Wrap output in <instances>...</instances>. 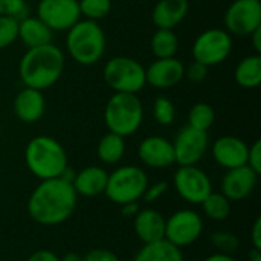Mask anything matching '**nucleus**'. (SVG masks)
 <instances>
[{"mask_svg":"<svg viewBox=\"0 0 261 261\" xmlns=\"http://www.w3.org/2000/svg\"><path fill=\"white\" fill-rule=\"evenodd\" d=\"M76 196L72 184L61 177L41 180L29 196L28 213L40 225H60L73 214Z\"/></svg>","mask_w":261,"mask_h":261,"instance_id":"obj_1","label":"nucleus"},{"mask_svg":"<svg viewBox=\"0 0 261 261\" xmlns=\"http://www.w3.org/2000/svg\"><path fill=\"white\" fill-rule=\"evenodd\" d=\"M64 54L54 43L31 47L18 63V75L24 87L46 90L52 87L64 72Z\"/></svg>","mask_w":261,"mask_h":261,"instance_id":"obj_2","label":"nucleus"},{"mask_svg":"<svg viewBox=\"0 0 261 261\" xmlns=\"http://www.w3.org/2000/svg\"><path fill=\"white\" fill-rule=\"evenodd\" d=\"M24 162L35 177L46 180L63 174L67 168V154L57 139L41 135L28 142L24 150Z\"/></svg>","mask_w":261,"mask_h":261,"instance_id":"obj_3","label":"nucleus"},{"mask_svg":"<svg viewBox=\"0 0 261 261\" xmlns=\"http://www.w3.org/2000/svg\"><path fill=\"white\" fill-rule=\"evenodd\" d=\"M66 49L73 61L81 66L96 64L106 52V34L98 21L78 20L66 35Z\"/></svg>","mask_w":261,"mask_h":261,"instance_id":"obj_4","label":"nucleus"},{"mask_svg":"<svg viewBox=\"0 0 261 261\" xmlns=\"http://www.w3.org/2000/svg\"><path fill=\"white\" fill-rule=\"evenodd\" d=\"M144 121V104L136 93H113L106 104L104 122L110 133L135 135Z\"/></svg>","mask_w":261,"mask_h":261,"instance_id":"obj_5","label":"nucleus"},{"mask_svg":"<svg viewBox=\"0 0 261 261\" xmlns=\"http://www.w3.org/2000/svg\"><path fill=\"white\" fill-rule=\"evenodd\" d=\"M106 84L115 93H136L141 92L145 84V67L130 57H113L110 58L102 70Z\"/></svg>","mask_w":261,"mask_h":261,"instance_id":"obj_6","label":"nucleus"},{"mask_svg":"<svg viewBox=\"0 0 261 261\" xmlns=\"http://www.w3.org/2000/svg\"><path fill=\"white\" fill-rule=\"evenodd\" d=\"M148 187L145 171L136 165H124L116 168L107 177L104 194L118 205L138 202Z\"/></svg>","mask_w":261,"mask_h":261,"instance_id":"obj_7","label":"nucleus"},{"mask_svg":"<svg viewBox=\"0 0 261 261\" xmlns=\"http://www.w3.org/2000/svg\"><path fill=\"white\" fill-rule=\"evenodd\" d=\"M232 50V35L220 28H211L199 34L193 43V58L208 67L222 64Z\"/></svg>","mask_w":261,"mask_h":261,"instance_id":"obj_8","label":"nucleus"},{"mask_svg":"<svg viewBox=\"0 0 261 261\" xmlns=\"http://www.w3.org/2000/svg\"><path fill=\"white\" fill-rule=\"evenodd\" d=\"M203 231V220L199 213L193 210H180L173 213L165 220V239L176 248L190 246L200 237Z\"/></svg>","mask_w":261,"mask_h":261,"instance_id":"obj_9","label":"nucleus"},{"mask_svg":"<svg viewBox=\"0 0 261 261\" xmlns=\"http://www.w3.org/2000/svg\"><path fill=\"white\" fill-rule=\"evenodd\" d=\"M225 31L236 37H249L261 26L260 0H234L223 17Z\"/></svg>","mask_w":261,"mask_h":261,"instance_id":"obj_10","label":"nucleus"},{"mask_svg":"<svg viewBox=\"0 0 261 261\" xmlns=\"http://www.w3.org/2000/svg\"><path fill=\"white\" fill-rule=\"evenodd\" d=\"M37 17L52 32H63L81 20V12L78 0H40Z\"/></svg>","mask_w":261,"mask_h":261,"instance_id":"obj_11","label":"nucleus"},{"mask_svg":"<svg viewBox=\"0 0 261 261\" xmlns=\"http://www.w3.org/2000/svg\"><path fill=\"white\" fill-rule=\"evenodd\" d=\"M171 144L174 150V164H177L179 167L196 165L205 156L210 138L208 132L193 128L187 124L177 132Z\"/></svg>","mask_w":261,"mask_h":261,"instance_id":"obj_12","label":"nucleus"},{"mask_svg":"<svg viewBox=\"0 0 261 261\" xmlns=\"http://www.w3.org/2000/svg\"><path fill=\"white\" fill-rule=\"evenodd\" d=\"M174 188L179 196L194 205H200L205 197L213 191L208 174L196 165L179 167L174 173Z\"/></svg>","mask_w":261,"mask_h":261,"instance_id":"obj_13","label":"nucleus"},{"mask_svg":"<svg viewBox=\"0 0 261 261\" xmlns=\"http://www.w3.org/2000/svg\"><path fill=\"white\" fill-rule=\"evenodd\" d=\"M185 76V66L176 57L156 58L147 69V83L156 89H171L177 86Z\"/></svg>","mask_w":261,"mask_h":261,"instance_id":"obj_14","label":"nucleus"},{"mask_svg":"<svg viewBox=\"0 0 261 261\" xmlns=\"http://www.w3.org/2000/svg\"><path fill=\"white\" fill-rule=\"evenodd\" d=\"M257 179L258 174L248 165L231 168L222 179V194L228 200H243L254 191Z\"/></svg>","mask_w":261,"mask_h":261,"instance_id":"obj_15","label":"nucleus"},{"mask_svg":"<svg viewBox=\"0 0 261 261\" xmlns=\"http://www.w3.org/2000/svg\"><path fill=\"white\" fill-rule=\"evenodd\" d=\"M248 150L249 147L246 145V142L232 135L222 136L216 139V142L213 144L214 161L226 170L246 165Z\"/></svg>","mask_w":261,"mask_h":261,"instance_id":"obj_16","label":"nucleus"},{"mask_svg":"<svg viewBox=\"0 0 261 261\" xmlns=\"http://www.w3.org/2000/svg\"><path fill=\"white\" fill-rule=\"evenodd\" d=\"M141 162L150 168H167L174 164V150L171 141L162 136H148L142 139L138 148Z\"/></svg>","mask_w":261,"mask_h":261,"instance_id":"obj_17","label":"nucleus"},{"mask_svg":"<svg viewBox=\"0 0 261 261\" xmlns=\"http://www.w3.org/2000/svg\"><path fill=\"white\" fill-rule=\"evenodd\" d=\"M46 99L41 90L23 87L14 98V113L24 124H34L44 115Z\"/></svg>","mask_w":261,"mask_h":261,"instance_id":"obj_18","label":"nucleus"},{"mask_svg":"<svg viewBox=\"0 0 261 261\" xmlns=\"http://www.w3.org/2000/svg\"><path fill=\"white\" fill-rule=\"evenodd\" d=\"M190 11L188 0H158L151 11V20L158 29H174Z\"/></svg>","mask_w":261,"mask_h":261,"instance_id":"obj_19","label":"nucleus"},{"mask_svg":"<svg viewBox=\"0 0 261 261\" xmlns=\"http://www.w3.org/2000/svg\"><path fill=\"white\" fill-rule=\"evenodd\" d=\"M133 225H135L136 236L144 245L161 242L165 239V219L156 210L147 208L138 211Z\"/></svg>","mask_w":261,"mask_h":261,"instance_id":"obj_20","label":"nucleus"},{"mask_svg":"<svg viewBox=\"0 0 261 261\" xmlns=\"http://www.w3.org/2000/svg\"><path fill=\"white\" fill-rule=\"evenodd\" d=\"M109 173L102 167H86L75 174L72 187L76 194L84 197H95L106 191Z\"/></svg>","mask_w":261,"mask_h":261,"instance_id":"obj_21","label":"nucleus"},{"mask_svg":"<svg viewBox=\"0 0 261 261\" xmlns=\"http://www.w3.org/2000/svg\"><path fill=\"white\" fill-rule=\"evenodd\" d=\"M54 32L35 15H28L23 20L18 21L17 28V38L21 40V43L31 49V47H38L52 43Z\"/></svg>","mask_w":261,"mask_h":261,"instance_id":"obj_22","label":"nucleus"},{"mask_svg":"<svg viewBox=\"0 0 261 261\" xmlns=\"http://www.w3.org/2000/svg\"><path fill=\"white\" fill-rule=\"evenodd\" d=\"M234 78L243 89H257L261 83V55L252 54L240 60Z\"/></svg>","mask_w":261,"mask_h":261,"instance_id":"obj_23","label":"nucleus"},{"mask_svg":"<svg viewBox=\"0 0 261 261\" xmlns=\"http://www.w3.org/2000/svg\"><path fill=\"white\" fill-rule=\"evenodd\" d=\"M133 261H184V255L179 248L167 240H161L144 245Z\"/></svg>","mask_w":261,"mask_h":261,"instance_id":"obj_24","label":"nucleus"},{"mask_svg":"<svg viewBox=\"0 0 261 261\" xmlns=\"http://www.w3.org/2000/svg\"><path fill=\"white\" fill-rule=\"evenodd\" d=\"M125 153V141L122 136L115 135V133H107L104 135L96 147V156L101 162L104 164H118Z\"/></svg>","mask_w":261,"mask_h":261,"instance_id":"obj_25","label":"nucleus"},{"mask_svg":"<svg viewBox=\"0 0 261 261\" xmlns=\"http://www.w3.org/2000/svg\"><path fill=\"white\" fill-rule=\"evenodd\" d=\"M151 52L156 58L176 57L179 49V40L173 29H156L150 41Z\"/></svg>","mask_w":261,"mask_h":261,"instance_id":"obj_26","label":"nucleus"},{"mask_svg":"<svg viewBox=\"0 0 261 261\" xmlns=\"http://www.w3.org/2000/svg\"><path fill=\"white\" fill-rule=\"evenodd\" d=\"M200 205L205 216L213 220H225L231 214V200H228L222 193L211 191Z\"/></svg>","mask_w":261,"mask_h":261,"instance_id":"obj_27","label":"nucleus"},{"mask_svg":"<svg viewBox=\"0 0 261 261\" xmlns=\"http://www.w3.org/2000/svg\"><path fill=\"white\" fill-rule=\"evenodd\" d=\"M216 121V112L208 102H196L188 113V125L202 132H208Z\"/></svg>","mask_w":261,"mask_h":261,"instance_id":"obj_28","label":"nucleus"},{"mask_svg":"<svg viewBox=\"0 0 261 261\" xmlns=\"http://www.w3.org/2000/svg\"><path fill=\"white\" fill-rule=\"evenodd\" d=\"M81 17L98 21L112 11V0H78Z\"/></svg>","mask_w":261,"mask_h":261,"instance_id":"obj_29","label":"nucleus"},{"mask_svg":"<svg viewBox=\"0 0 261 261\" xmlns=\"http://www.w3.org/2000/svg\"><path fill=\"white\" fill-rule=\"evenodd\" d=\"M153 116L159 125H171L176 119V107L167 96L156 98L153 104Z\"/></svg>","mask_w":261,"mask_h":261,"instance_id":"obj_30","label":"nucleus"},{"mask_svg":"<svg viewBox=\"0 0 261 261\" xmlns=\"http://www.w3.org/2000/svg\"><path fill=\"white\" fill-rule=\"evenodd\" d=\"M0 15L20 21L29 15V5L26 0H0Z\"/></svg>","mask_w":261,"mask_h":261,"instance_id":"obj_31","label":"nucleus"},{"mask_svg":"<svg viewBox=\"0 0 261 261\" xmlns=\"http://www.w3.org/2000/svg\"><path fill=\"white\" fill-rule=\"evenodd\" d=\"M211 243L214 245V248L222 252V254H232L234 251H237L239 248V240L234 234L226 232V231H219L214 232L211 236Z\"/></svg>","mask_w":261,"mask_h":261,"instance_id":"obj_32","label":"nucleus"},{"mask_svg":"<svg viewBox=\"0 0 261 261\" xmlns=\"http://www.w3.org/2000/svg\"><path fill=\"white\" fill-rule=\"evenodd\" d=\"M18 21L0 15V50L11 46L17 40Z\"/></svg>","mask_w":261,"mask_h":261,"instance_id":"obj_33","label":"nucleus"},{"mask_svg":"<svg viewBox=\"0 0 261 261\" xmlns=\"http://www.w3.org/2000/svg\"><path fill=\"white\" fill-rule=\"evenodd\" d=\"M208 69H210L208 66H205V64H202L199 61H193L188 66V69L185 67V75L193 83H202L208 76Z\"/></svg>","mask_w":261,"mask_h":261,"instance_id":"obj_34","label":"nucleus"},{"mask_svg":"<svg viewBox=\"0 0 261 261\" xmlns=\"http://www.w3.org/2000/svg\"><path fill=\"white\" fill-rule=\"evenodd\" d=\"M248 167H251L257 174L261 173V141L257 139L248 150Z\"/></svg>","mask_w":261,"mask_h":261,"instance_id":"obj_35","label":"nucleus"},{"mask_svg":"<svg viewBox=\"0 0 261 261\" xmlns=\"http://www.w3.org/2000/svg\"><path fill=\"white\" fill-rule=\"evenodd\" d=\"M167 190H168V184L167 182H158V184L148 185L142 197H144V200L147 203H151V202H156Z\"/></svg>","mask_w":261,"mask_h":261,"instance_id":"obj_36","label":"nucleus"},{"mask_svg":"<svg viewBox=\"0 0 261 261\" xmlns=\"http://www.w3.org/2000/svg\"><path fill=\"white\" fill-rule=\"evenodd\" d=\"M83 261H119V258L109 249H92L83 257Z\"/></svg>","mask_w":261,"mask_h":261,"instance_id":"obj_37","label":"nucleus"},{"mask_svg":"<svg viewBox=\"0 0 261 261\" xmlns=\"http://www.w3.org/2000/svg\"><path fill=\"white\" fill-rule=\"evenodd\" d=\"M251 240H252V246L255 251L261 252V219L257 217V220L252 225V231H251Z\"/></svg>","mask_w":261,"mask_h":261,"instance_id":"obj_38","label":"nucleus"},{"mask_svg":"<svg viewBox=\"0 0 261 261\" xmlns=\"http://www.w3.org/2000/svg\"><path fill=\"white\" fill-rule=\"evenodd\" d=\"M26 261H60V258L52 251L40 249V251H35L32 255H29V258Z\"/></svg>","mask_w":261,"mask_h":261,"instance_id":"obj_39","label":"nucleus"},{"mask_svg":"<svg viewBox=\"0 0 261 261\" xmlns=\"http://www.w3.org/2000/svg\"><path fill=\"white\" fill-rule=\"evenodd\" d=\"M249 37H251V43H252V47H254L255 54L261 55V26L257 28Z\"/></svg>","mask_w":261,"mask_h":261,"instance_id":"obj_40","label":"nucleus"},{"mask_svg":"<svg viewBox=\"0 0 261 261\" xmlns=\"http://www.w3.org/2000/svg\"><path fill=\"white\" fill-rule=\"evenodd\" d=\"M122 206V214L125 216V217H135L136 214H138V211H139V208H138V202H133V203H125V205H121Z\"/></svg>","mask_w":261,"mask_h":261,"instance_id":"obj_41","label":"nucleus"},{"mask_svg":"<svg viewBox=\"0 0 261 261\" xmlns=\"http://www.w3.org/2000/svg\"><path fill=\"white\" fill-rule=\"evenodd\" d=\"M203 261H237L232 255L229 254H222V252H217V254H213L210 257H206Z\"/></svg>","mask_w":261,"mask_h":261,"instance_id":"obj_42","label":"nucleus"},{"mask_svg":"<svg viewBox=\"0 0 261 261\" xmlns=\"http://www.w3.org/2000/svg\"><path fill=\"white\" fill-rule=\"evenodd\" d=\"M60 261H83V257L76 252H67L63 258H60Z\"/></svg>","mask_w":261,"mask_h":261,"instance_id":"obj_43","label":"nucleus"},{"mask_svg":"<svg viewBox=\"0 0 261 261\" xmlns=\"http://www.w3.org/2000/svg\"><path fill=\"white\" fill-rule=\"evenodd\" d=\"M249 261H261L260 251H255V249H252V252H251V255H249Z\"/></svg>","mask_w":261,"mask_h":261,"instance_id":"obj_44","label":"nucleus"}]
</instances>
